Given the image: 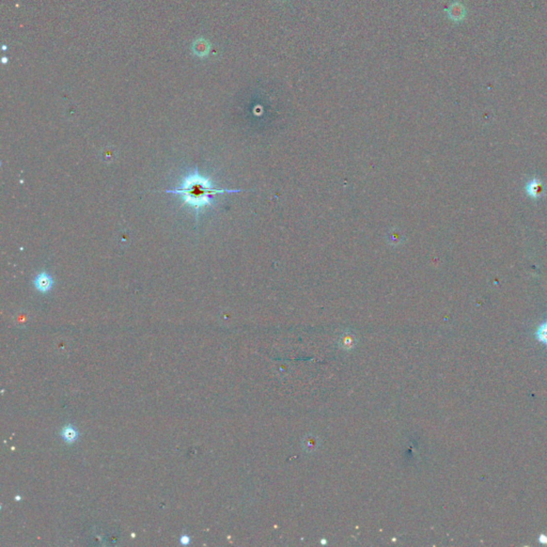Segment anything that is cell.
Masks as SVG:
<instances>
[{"instance_id":"obj_4","label":"cell","mask_w":547,"mask_h":547,"mask_svg":"<svg viewBox=\"0 0 547 547\" xmlns=\"http://www.w3.org/2000/svg\"><path fill=\"white\" fill-rule=\"evenodd\" d=\"M446 13L449 19H451V21L454 23H459L464 19L466 15V9L462 3L453 2L450 4L449 8L446 10Z\"/></svg>"},{"instance_id":"obj_8","label":"cell","mask_w":547,"mask_h":547,"mask_svg":"<svg viewBox=\"0 0 547 547\" xmlns=\"http://www.w3.org/2000/svg\"><path fill=\"white\" fill-rule=\"evenodd\" d=\"M180 542H181V544H183V545H187L190 542V539H189L188 536H182L181 538H180Z\"/></svg>"},{"instance_id":"obj_7","label":"cell","mask_w":547,"mask_h":547,"mask_svg":"<svg viewBox=\"0 0 547 547\" xmlns=\"http://www.w3.org/2000/svg\"><path fill=\"white\" fill-rule=\"evenodd\" d=\"M536 338L539 342H541L542 344L547 346V321L543 322V323L538 327V329L536 331Z\"/></svg>"},{"instance_id":"obj_9","label":"cell","mask_w":547,"mask_h":547,"mask_svg":"<svg viewBox=\"0 0 547 547\" xmlns=\"http://www.w3.org/2000/svg\"><path fill=\"white\" fill-rule=\"evenodd\" d=\"M539 541L541 542L542 544H547V536L541 535V536H540V538H539Z\"/></svg>"},{"instance_id":"obj_5","label":"cell","mask_w":547,"mask_h":547,"mask_svg":"<svg viewBox=\"0 0 547 547\" xmlns=\"http://www.w3.org/2000/svg\"><path fill=\"white\" fill-rule=\"evenodd\" d=\"M526 192L527 195L533 199H538L543 195V184L541 180L537 178L531 179L530 181L526 184Z\"/></svg>"},{"instance_id":"obj_6","label":"cell","mask_w":547,"mask_h":547,"mask_svg":"<svg viewBox=\"0 0 547 547\" xmlns=\"http://www.w3.org/2000/svg\"><path fill=\"white\" fill-rule=\"evenodd\" d=\"M61 437L69 445H72V443L76 442V440L78 439V432H77L74 427L66 426L61 430Z\"/></svg>"},{"instance_id":"obj_3","label":"cell","mask_w":547,"mask_h":547,"mask_svg":"<svg viewBox=\"0 0 547 547\" xmlns=\"http://www.w3.org/2000/svg\"><path fill=\"white\" fill-rule=\"evenodd\" d=\"M211 50V44L208 40H205L204 37H198L197 40L194 41L191 44V53L194 56L203 59V58L208 57Z\"/></svg>"},{"instance_id":"obj_1","label":"cell","mask_w":547,"mask_h":547,"mask_svg":"<svg viewBox=\"0 0 547 547\" xmlns=\"http://www.w3.org/2000/svg\"><path fill=\"white\" fill-rule=\"evenodd\" d=\"M237 189H218L212 185L210 179L199 175L197 169L188 176L184 177L182 186L176 189H167L166 192L173 195H179L183 198V204H188L194 209L196 217H198L199 211L205 207H212L211 198L221 194H232L239 192Z\"/></svg>"},{"instance_id":"obj_2","label":"cell","mask_w":547,"mask_h":547,"mask_svg":"<svg viewBox=\"0 0 547 547\" xmlns=\"http://www.w3.org/2000/svg\"><path fill=\"white\" fill-rule=\"evenodd\" d=\"M34 285L38 292L46 294L51 289H53L54 279L48 273L41 272L40 274H37L36 276V278L34 280Z\"/></svg>"}]
</instances>
